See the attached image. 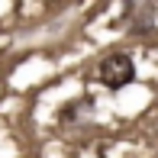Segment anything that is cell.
<instances>
[{
	"label": "cell",
	"mask_w": 158,
	"mask_h": 158,
	"mask_svg": "<svg viewBox=\"0 0 158 158\" xmlns=\"http://www.w3.org/2000/svg\"><path fill=\"white\" fill-rule=\"evenodd\" d=\"M155 3H129L126 6V23H129V32L142 35L155 26Z\"/></svg>",
	"instance_id": "7a4b0ae2"
},
{
	"label": "cell",
	"mask_w": 158,
	"mask_h": 158,
	"mask_svg": "<svg viewBox=\"0 0 158 158\" xmlns=\"http://www.w3.org/2000/svg\"><path fill=\"white\" fill-rule=\"evenodd\" d=\"M90 106H94V103H90V100H77V103H68V106H61L58 119H61V123H74V119H77V113H81V110L87 113Z\"/></svg>",
	"instance_id": "3957f363"
},
{
	"label": "cell",
	"mask_w": 158,
	"mask_h": 158,
	"mask_svg": "<svg viewBox=\"0 0 158 158\" xmlns=\"http://www.w3.org/2000/svg\"><path fill=\"white\" fill-rule=\"evenodd\" d=\"M97 81L103 84V87H110V90H119V87H126V84H132L135 81L132 58H129L126 52H110L97 64Z\"/></svg>",
	"instance_id": "6da1fadb"
}]
</instances>
